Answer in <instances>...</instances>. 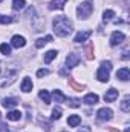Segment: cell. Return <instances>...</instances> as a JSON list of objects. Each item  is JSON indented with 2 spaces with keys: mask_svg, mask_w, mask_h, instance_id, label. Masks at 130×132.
<instances>
[{
  "mask_svg": "<svg viewBox=\"0 0 130 132\" xmlns=\"http://www.w3.org/2000/svg\"><path fill=\"white\" fill-rule=\"evenodd\" d=\"M78 63H80V57L77 54H69L66 57V65H67V68H75V66H78Z\"/></svg>",
  "mask_w": 130,
  "mask_h": 132,
  "instance_id": "8",
  "label": "cell"
},
{
  "mask_svg": "<svg viewBox=\"0 0 130 132\" xmlns=\"http://www.w3.org/2000/svg\"><path fill=\"white\" fill-rule=\"evenodd\" d=\"M60 117H61V109H60V108H55V109L52 111V115H51V118H52V120H58Z\"/></svg>",
  "mask_w": 130,
  "mask_h": 132,
  "instance_id": "28",
  "label": "cell"
},
{
  "mask_svg": "<svg viewBox=\"0 0 130 132\" xmlns=\"http://www.w3.org/2000/svg\"><path fill=\"white\" fill-rule=\"evenodd\" d=\"M12 22V17H9V15H2L0 14V23L2 25H8V23H11Z\"/></svg>",
  "mask_w": 130,
  "mask_h": 132,
  "instance_id": "30",
  "label": "cell"
},
{
  "mask_svg": "<svg viewBox=\"0 0 130 132\" xmlns=\"http://www.w3.org/2000/svg\"><path fill=\"white\" fill-rule=\"evenodd\" d=\"M97 117H98V120H101V121H109V120H112L113 112H112V109H109V108H101V109L98 111Z\"/></svg>",
  "mask_w": 130,
  "mask_h": 132,
  "instance_id": "5",
  "label": "cell"
},
{
  "mask_svg": "<svg viewBox=\"0 0 130 132\" xmlns=\"http://www.w3.org/2000/svg\"><path fill=\"white\" fill-rule=\"evenodd\" d=\"M11 45H12L14 48H17V49H20V48H23V46L26 45V40H25V37H22V35H14V37L11 38Z\"/></svg>",
  "mask_w": 130,
  "mask_h": 132,
  "instance_id": "7",
  "label": "cell"
},
{
  "mask_svg": "<svg viewBox=\"0 0 130 132\" xmlns=\"http://www.w3.org/2000/svg\"><path fill=\"white\" fill-rule=\"evenodd\" d=\"M67 0H52L49 5V9H63Z\"/></svg>",
  "mask_w": 130,
  "mask_h": 132,
  "instance_id": "15",
  "label": "cell"
},
{
  "mask_svg": "<svg viewBox=\"0 0 130 132\" xmlns=\"http://www.w3.org/2000/svg\"><path fill=\"white\" fill-rule=\"evenodd\" d=\"M116 78H119L121 81H127V80H130V71H129V68H121V69L116 72Z\"/></svg>",
  "mask_w": 130,
  "mask_h": 132,
  "instance_id": "11",
  "label": "cell"
},
{
  "mask_svg": "<svg viewBox=\"0 0 130 132\" xmlns=\"http://www.w3.org/2000/svg\"><path fill=\"white\" fill-rule=\"evenodd\" d=\"M52 25H54V31H55V34L58 37H66V35H69V34L72 32V29H73L72 22L67 17H64V15L55 17L54 22H52Z\"/></svg>",
  "mask_w": 130,
  "mask_h": 132,
  "instance_id": "1",
  "label": "cell"
},
{
  "mask_svg": "<svg viewBox=\"0 0 130 132\" xmlns=\"http://www.w3.org/2000/svg\"><path fill=\"white\" fill-rule=\"evenodd\" d=\"M80 103H81V100H78V98H69V106L70 108H80Z\"/></svg>",
  "mask_w": 130,
  "mask_h": 132,
  "instance_id": "29",
  "label": "cell"
},
{
  "mask_svg": "<svg viewBox=\"0 0 130 132\" xmlns=\"http://www.w3.org/2000/svg\"><path fill=\"white\" fill-rule=\"evenodd\" d=\"M124 38H126V35L121 32V31H115V32L110 35V45H112V46L121 45V43L124 42Z\"/></svg>",
  "mask_w": 130,
  "mask_h": 132,
  "instance_id": "6",
  "label": "cell"
},
{
  "mask_svg": "<svg viewBox=\"0 0 130 132\" xmlns=\"http://www.w3.org/2000/svg\"><path fill=\"white\" fill-rule=\"evenodd\" d=\"M90 35H92V31H80V32L75 35L73 42H75V43H81V42H86V40H87Z\"/></svg>",
  "mask_w": 130,
  "mask_h": 132,
  "instance_id": "10",
  "label": "cell"
},
{
  "mask_svg": "<svg viewBox=\"0 0 130 132\" xmlns=\"http://www.w3.org/2000/svg\"><path fill=\"white\" fill-rule=\"evenodd\" d=\"M0 52L5 54V55H9V54H11V46H9L8 43H2V45H0Z\"/></svg>",
  "mask_w": 130,
  "mask_h": 132,
  "instance_id": "25",
  "label": "cell"
},
{
  "mask_svg": "<svg viewBox=\"0 0 130 132\" xmlns=\"http://www.w3.org/2000/svg\"><path fill=\"white\" fill-rule=\"evenodd\" d=\"M22 91H23V92H29V91H32V80H31L29 77L23 78V81H22Z\"/></svg>",
  "mask_w": 130,
  "mask_h": 132,
  "instance_id": "14",
  "label": "cell"
},
{
  "mask_svg": "<svg viewBox=\"0 0 130 132\" xmlns=\"http://www.w3.org/2000/svg\"><path fill=\"white\" fill-rule=\"evenodd\" d=\"M110 69H112V63H110V62H103L101 66H99V69H98V72H97V78L99 81H103V83L109 81Z\"/></svg>",
  "mask_w": 130,
  "mask_h": 132,
  "instance_id": "4",
  "label": "cell"
},
{
  "mask_svg": "<svg viewBox=\"0 0 130 132\" xmlns=\"http://www.w3.org/2000/svg\"><path fill=\"white\" fill-rule=\"evenodd\" d=\"M49 42H52V35H46V37H41V38H38L37 42H35V46L37 48H43L46 43H49Z\"/></svg>",
  "mask_w": 130,
  "mask_h": 132,
  "instance_id": "18",
  "label": "cell"
},
{
  "mask_svg": "<svg viewBox=\"0 0 130 132\" xmlns=\"http://www.w3.org/2000/svg\"><path fill=\"white\" fill-rule=\"evenodd\" d=\"M54 98H55L57 103H64L66 100H67L64 95H63V92H61V91H58V89H57V91H54Z\"/></svg>",
  "mask_w": 130,
  "mask_h": 132,
  "instance_id": "22",
  "label": "cell"
},
{
  "mask_svg": "<svg viewBox=\"0 0 130 132\" xmlns=\"http://www.w3.org/2000/svg\"><path fill=\"white\" fill-rule=\"evenodd\" d=\"M0 132H9L8 125H5V123H2V121H0Z\"/></svg>",
  "mask_w": 130,
  "mask_h": 132,
  "instance_id": "32",
  "label": "cell"
},
{
  "mask_svg": "<svg viewBox=\"0 0 130 132\" xmlns=\"http://www.w3.org/2000/svg\"><path fill=\"white\" fill-rule=\"evenodd\" d=\"M48 74H49L48 69H38V71H37V77H40V78H41V77H46Z\"/></svg>",
  "mask_w": 130,
  "mask_h": 132,
  "instance_id": "31",
  "label": "cell"
},
{
  "mask_svg": "<svg viewBox=\"0 0 130 132\" xmlns=\"http://www.w3.org/2000/svg\"><path fill=\"white\" fill-rule=\"evenodd\" d=\"M57 55H58V52H57V51H54V49H52V51H48V52L44 54V63H51Z\"/></svg>",
  "mask_w": 130,
  "mask_h": 132,
  "instance_id": "19",
  "label": "cell"
},
{
  "mask_svg": "<svg viewBox=\"0 0 130 132\" xmlns=\"http://www.w3.org/2000/svg\"><path fill=\"white\" fill-rule=\"evenodd\" d=\"M116 98H118V91H116L115 88H110V89L104 94V100H106L107 103H112V101H115Z\"/></svg>",
  "mask_w": 130,
  "mask_h": 132,
  "instance_id": "9",
  "label": "cell"
},
{
  "mask_svg": "<svg viewBox=\"0 0 130 132\" xmlns=\"http://www.w3.org/2000/svg\"><path fill=\"white\" fill-rule=\"evenodd\" d=\"M25 5H26V2H25V0H12V8H14L15 11L23 9V8H25Z\"/></svg>",
  "mask_w": 130,
  "mask_h": 132,
  "instance_id": "23",
  "label": "cell"
},
{
  "mask_svg": "<svg viewBox=\"0 0 130 132\" xmlns=\"http://www.w3.org/2000/svg\"><path fill=\"white\" fill-rule=\"evenodd\" d=\"M78 132H90V128L89 126H84V128H81Z\"/></svg>",
  "mask_w": 130,
  "mask_h": 132,
  "instance_id": "33",
  "label": "cell"
},
{
  "mask_svg": "<svg viewBox=\"0 0 130 132\" xmlns=\"http://www.w3.org/2000/svg\"><path fill=\"white\" fill-rule=\"evenodd\" d=\"M0 2H2V0H0Z\"/></svg>",
  "mask_w": 130,
  "mask_h": 132,
  "instance_id": "35",
  "label": "cell"
},
{
  "mask_svg": "<svg viewBox=\"0 0 130 132\" xmlns=\"http://www.w3.org/2000/svg\"><path fill=\"white\" fill-rule=\"evenodd\" d=\"M38 97H40V98L43 100V101H44L46 104H49V103H51V94H49L48 91H44V89L38 92Z\"/></svg>",
  "mask_w": 130,
  "mask_h": 132,
  "instance_id": "21",
  "label": "cell"
},
{
  "mask_svg": "<svg viewBox=\"0 0 130 132\" xmlns=\"http://www.w3.org/2000/svg\"><path fill=\"white\" fill-rule=\"evenodd\" d=\"M92 12H94V3H92L90 0L83 2V3L78 5V8H77V14H78L80 19H87Z\"/></svg>",
  "mask_w": 130,
  "mask_h": 132,
  "instance_id": "3",
  "label": "cell"
},
{
  "mask_svg": "<svg viewBox=\"0 0 130 132\" xmlns=\"http://www.w3.org/2000/svg\"><path fill=\"white\" fill-rule=\"evenodd\" d=\"M123 59H124V60H127V59H129V51H127V49L123 52Z\"/></svg>",
  "mask_w": 130,
  "mask_h": 132,
  "instance_id": "34",
  "label": "cell"
},
{
  "mask_svg": "<svg viewBox=\"0 0 130 132\" xmlns=\"http://www.w3.org/2000/svg\"><path fill=\"white\" fill-rule=\"evenodd\" d=\"M6 118L11 120V121H18L22 118V112L20 111H9L8 115H6Z\"/></svg>",
  "mask_w": 130,
  "mask_h": 132,
  "instance_id": "16",
  "label": "cell"
},
{
  "mask_svg": "<svg viewBox=\"0 0 130 132\" xmlns=\"http://www.w3.org/2000/svg\"><path fill=\"white\" fill-rule=\"evenodd\" d=\"M17 77H18V71L11 69V68L3 69V71L0 72V88L11 86V85L15 81V78H17Z\"/></svg>",
  "mask_w": 130,
  "mask_h": 132,
  "instance_id": "2",
  "label": "cell"
},
{
  "mask_svg": "<svg viewBox=\"0 0 130 132\" xmlns=\"http://www.w3.org/2000/svg\"><path fill=\"white\" fill-rule=\"evenodd\" d=\"M121 109H123L124 112H129L130 111V97H126V98L123 100V103H121Z\"/></svg>",
  "mask_w": 130,
  "mask_h": 132,
  "instance_id": "26",
  "label": "cell"
},
{
  "mask_svg": "<svg viewBox=\"0 0 130 132\" xmlns=\"http://www.w3.org/2000/svg\"><path fill=\"white\" fill-rule=\"evenodd\" d=\"M17 104H18L17 98H3L2 100V106L6 108V109H12V108H15Z\"/></svg>",
  "mask_w": 130,
  "mask_h": 132,
  "instance_id": "12",
  "label": "cell"
},
{
  "mask_svg": "<svg viewBox=\"0 0 130 132\" xmlns=\"http://www.w3.org/2000/svg\"><path fill=\"white\" fill-rule=\"evenodd\" d=\"M83 103H86V104H97L98 103V95L97 94H87V95L83 98Z\"/></svg>",
  "mask_w": 130,
  "mask_h": 132,
  "instance_id": "17",
  "label": "cell"
},
{
  "mask_svg": "<svg viewBox=\"0 0 130 132\" xmlns=\"http://www.w3.org/2000/svg\"><path fill=\"white\" fill-rule=\"evenodd\" d=\"M80 123H81V117H80V115H69L67 125H69L70 128H77Z\"/></svg>",
  "mask_w": 130,
  "mask_h": 132,
  "instance_id": "13",
  "label": "cell"
},
{
  "mask_svg": "<svg viewBox=\"0 0 130 132\" xmlns=\"http://www.w3.org/2000/svg\"><path fill=\"white\" fill-rule=\"evenodd\" d=\"M69 86H72V88L77 89V91H83V89H84V85H78V83H75L72 78H69Z\"/></svg>",
  "mask_w": 130,
  "mask_h": 132,
  "instance_id": "27",
  "label": "cell"
},
{
  "mask_svg": "<svg viewBox=\"0 0 130 132\" xmlns=\"http://www.w3.org/2000/svg\"><path fill=\"white\" fill-rule=\"evenodd\" d=\"M115 17V12L112 11V9H107V11H104V14H103V20L104 22H109V20H112Z\"/></svg>",
  "mask_w": 130,
  "mask_h": 132,
  "instance_id": "24",
  "label": "cell"
},
{
  "mask_svg": "<svg viewBox=\"0 0 130 132\" xmlns=\"http://www.w3.org/2000/svg\"><path fill=\"white\" fill-rule=\"evenodd\" d=\"M86 57H87V60H94L95 59V55H94V45L92 43H87V46H86Z\"/></svg>",
  "mask_w": 130,
  "mask_h": 132,
  "instance_id": "20",
  "label": "cell"
}]
</instances>
